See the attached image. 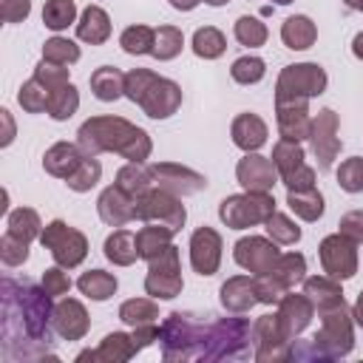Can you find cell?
Wrapping results in <instances>:
<instances>
[{"instance_id":"63","label":"cell","mask_w":363,"mask_h":363,"mask_svg":"<svg viewBox=\"0 0 363 363\" xmlns=\"http://www.w3.org/2000/svg\"><path fill=\"white\" fill-rule=\"evenodd\" d=\"M204 3H210V6H224V3H230V0H204Z\"/></svg>"},{"instance_id":"25","label":"cell","mask_w":363,"mask_h":363,"mask_svg":"<svg viewBox=\"0 0 363 363\" xmlns=\"http://www.w3.org/2000/svg\"><path fill=\"white\" fill-rule=\"evenodd\" d=\"M230 136L235 142V147H241L244 153H255L264 142H267V122L258 113H238L230 125Z\"/></svg>"},{"instance_id":"50","label":"cell","mask_w":363,"mask_h":363,"mask_svg":"<svg viewBox=\"0 0 363 363\" xmlns=\"http://www.w3.org/2000/svg\"><path fill=\"white\" fill-rule=\"evenodd\" d=\"M68 65H62V62H51V60H40L37 62V68H34V79L37 82H43L45 88H48V94L51 91H57V88H62V85H68Z\"/></svg>"},{"instance_id":"49","label":"cell","mask_w":363,"mask_h":363,"mask_svg":"<svg viewBox=\"0 0 363 363\" xmlns=\"http://www.w3.org/2000/svg\"><path fill=\"white\" fill-rule=\"evenodd\" d=\"M43 60L71 65V62L79 60V45L71 43L68 37H51V40H45V45H43Z\"/></svg>"},{"instance_id":"5","label":"cell","mask_w":363,"mask_h":363,"mask_svg":"<svg viewBox=\"0 0 363 363\" xmlns=\"http://www.w3.org/2000/svg\"><path fill=\"white\" fill-rule=\"evenodd\" d=\"M125 96L136 102L150 119H167L182 105V88L147 68H133L125 74Z\"/></svg>"},{"instance_id":"42","label":"cell","mask_w":363,"mask_h":363,"mask_svg":"<svg viewBox=\"0 0 363 363\" xmlns=\"http://www.w3.org/2000/svg\"><path fill=\"white\" fill-rule=\"evenodd\" d=\"M182 45H184L182 28H176V26H159L156 28V37H153V51L150 54L156 60H173V57H179Z\"/></svg>"},{"instance_id":"1","label":"cell","mask_w":363,"mask_h":363,"mask_svg":"<svg viewBox=\"0 0 363 363\" xmlns=\"http://www.w3.org/2000/svg\"><path fill=\"white\" fill-rule=\"evenodd\" d=\"M250 340H252V326L244 318L170 312L159 326L162 357L167 363L238 360L250 354Z\"/></svg>"},{"instance_id":"22","label":"cell","mask_w":363,"mask_h":363,"mask_svg":"<svg viewBox=\"0 0 363 363\" xmlns=\"http://www.w3.org/2000/svg\"><path fill=\"white\" fill-rule=\"evenodd\" d=\"M88 326H91V318H88L85 306L77 298H62L54 306V332L62 340H79V337H85Z\"/></svg>"},{"instance_id":"13","label":"cell","mask_w":363,"mask_h":363,"mask_svg":"<svg viewBox=\"0 0 363 363\" xmlns=\"http://www.w3.org/2000/svg\"><path fill=\"white\" fill-rule=\"evenodd\" d=\"M318 255H320L323 272L337 281H346L357 272V244L352 238H346L343 233L326 235L318 247Z\"/></svg>"},{"instance_id":"21","label":"cell","mask_w":363,"mask_h":363,"mask_svg":"<svg viewBox=\"0 0 363 363\" xmlns=\"http://www.w3.org/2000/svg\"><path fill=\"white\" fill-rule=\"evenodd\" d=\"M312 315H315V306L312 301L301 292H286L281 301H278V320H281V329L289 340H295L309 323H312Z\"/></svg>"},{"instance_id":"4","label":"cell","mask_w":363,"mask_h":363,"mask_svg":"<svg viewBox=\"0 0 363 363\" xmlns=\"http://www.w3.org/2000/svg\"><path fill=\"white\" fill-rule=\"evenodd\" d=\"M318 315H320V329L315 332L306 349L292 346V357H323V360L346 357L354 346V315L349 312L346 301Z\"/></svg>"},{"instance_id":"47","label":"cell","mask_w":363,"mask_h":363,"mask_svg":"<svg viewBox=\"0 0 363 363\" xmlns=\"http://www.w3.org/2000/svg\"><path fill=\"white\" fill-rule=\"evenodd\" d=\"M235 40H238L241 45L258 48V45H264V43H267V26H264L258 17L244 14V17H238V20H235Z\"/></svg>"},{"instance_id":"43","label":"cell","mask_w":363,"mask_h":363,"mask_svg":"<svg viewBox=\"0 0 363 363\" xmlns=\"http://www.w3.org/2000/svg\"><path fill=\"white\" fill-rule=\"evenodd\" d=\"M74 20H77V6H74V0H45V6H43V23H45V28L62 31V28H68Z\"/></svg>"},{"instance_id":"56","label":"cell","mask_w":363,"mask_h":363,"mask_svg":"<svg viewBox=\"0 0 363 363\" xmlns=\"http://www.w3.org/2000/svg\"><path fill=\"white\" fill-rule=\"evenodd\" d=\"M28 14H31V0H3L0 3L3 23H23Z\"/></svg>"},{"instance_id":"29","label":"cell","mask_w":363,"mask_h":363,"mask_svg":"<svg viewBox=\"0 0 363 363\" xmlns=\"http://www.w3.org/2000/svg\"><path fill=\"white\" fill-rule=\"evenodd\" d=\"M281 40L292 51H303V48H309L318 40V28H315V23L306 14H292L281 26Z\"/></svg>"},{"instance_id":"58","label":"cell","mask_w":363,"mask_h":363,"mask_svg":"<svg viewBox=\"0 0 363 363\" xmlns=\"http://www.w3.org/2000/svg\"><path fill=\"white\" fill-rule=\"evenodd\" d=\"M0 116H3V122H6V133H3L0 145L6 147V145H11V139H14V125H11V116H9V111H0Z\"/></svg>"},{"instance_id":"45","label":"cell","mask_w":363,"mask_h":363,"mask_svg":"<svg viewBox=\"0 0 363 363\" xmlns=\"http://www.w3.org/2000/svg\"><path fill=\"white\" fill-rule=\"evenodd\" d=\"M99 176H102V164L96 162V156H85V159L79 162V167L65 179V184H68L74 193H85V190H91V187L99 182Z\"/></svg>"},{"instance_id":"34","label":"cell","mask_w":363,"mask_h":363,"mask_svg":"<svg viewBox=\"0 0 363 363\" xmlns=\"http://www.w3.org/2000/svg\"><path fill=\"white\" fill-rule=\"evenodd\" d=\"M286 204L303 221H318L323 216V196H320L318 187H309V190H286Z\"/></svg>"},{"instance_id":"11","label":"cell","mask_w":363,"mask_h":363,"mask_svg":"<svg viewBox=\"0 0 363 363\" xmlns=\"http://www.w3.org/2000/svg\"><path fill=\"white\" fill-rule=\"evenodd\" d=\"M184 281H182V267H179V247H167L164 252H159L156 258L147 261V275H145V292L159 298V301H170L182 292Z\"/></svg>"},{"instance_id":"64","label":"cell","mask_w":363,"mask_h":363,"mask_svg":"<svg viewBox=\"0 0 363 363\" xmlns=\"http://www.w3.org/2000/svg\"><path fill=\"white\" fill-rule=\"evenodd\" d=\"M272 3H278V6H289L292 0H272Z\"/></svg>"},{"instance_id":"61","label":"cell","mask_w":363,"mask_h":363,"mask_svg":"<svg viewBox=\"0 0 363 363\" xmlns=\"http://www.w3.org/2000/svg\"><path fill=\"white\" fill-rule=\"evenodd\" d=\"M352 54H354L357 60H363V31L354 34V40H352Z\"/></svg>"},{"instance_id":"31","label":"cell","mask_w":363,"mask_h":363,"mask_svg":"<svg viewBox=\"0 0 363 363\" xmlns=\"http://www.w3.org/2000/svg\"><path fill=\"white\" fill-rule=\"evenodd\" d=\"M105 258L116 267H130L139 258V247H136V235L130 230H113L105 238Z\"/></svg>"},{"instance_id":"16","label":"cell","mask_w":363,"mask_h":363,"mask_svg":"<svg viewBox=\"0 0 363 363\" xmlns=\"http://www.w3.org/2000/svg\"><path fill=\"white\" fill-rule=\"evenodd\" d=\"M278 247L272 238H264V235H247V238H238L235 247H233V258L238 267H244L247 272H269L272 264L278 261Z\"/></svg>"},{"instance_id":"44","label":"cell","mask_w":363,"mask_h":363,"mask_svg":"<svg viewBox=\"0 0 363 363\" xmlns=\"http://www.w3.org/2000/svg\"><path fill=\"white\" fill-rule=\"evenodd\" d=\"M48 88L43 85V82H37L34 77L28 79V82H23L20 85V91H17V102H20V108L23 111H28V113H43V111H48Z\"/></svg>"},{"instance_id":"6","label":"cell","mask_w":363,"mask_h":363,"mask_svg":"<svg viewBox=\"0 0 363 363\" xmlns=\"http://www.w3.org/2000/svg\"><path fill=\"white\" fill-rule=\"evenodd\" d=\"M272 213H275V196L258 193V190H244L238 196H227L218 204V218L233 230L264 224Z\"/></svg>"},{"instance_id":"53","label":"cell","mask_w":363,"mask_h":363,"mask_svg":"<svg viewBox=\"0 0 363 363\" xmlns=\"http://www.w3.org/2000/svg\"><path fill=\"white\" fill-rule=\"evenodd\" d=\"M255 292H258V303H278L289 289L269 272H261V275H255Z\"/></svg>"},{"instance_id":"24","label":"cell","mask_w":363,"mask_h":363,"mask_svg":"<svg viewBox=\"0 0 363 363\" xmlns=\"http://www.w3.org/2000/svg\"><path fill=\"white\" fill-rule=\"evenodd\" d=\"M221 306L227 312H247L258 303V292H255V278H247V275H233L221 284Z\"/></svg>"},{"instance_id":"18","label":"cell","mask_w":363,"mask_h":363,"mask_svg":"<svg viewBox=\"0 0 363 363\" xmlns=\"http://www.w3.org/2000/svg\"><path fill=\"white\" fill-rule=\"evenodd\" d=\"M275 116H278L281 139H292V142L309 139V128H312L309 99H281L275 102Z\"/></svg>"},{"instance_id":"3","label":"cell","mask_w":363,"mask_h":363,"mask_svg":"<svg viewBox=\"0 0 363 363\" xmlns=\"http://www.w3.org/2000/svg\"><path fill=\"white\" fill-rule=\"evenodd\" d=\"M77 145L85 156L113 150L128 162H145L153 150L150 136L122 116H91L77 130Z\"/></svg>"},{"instance_id":"54","label":"cell","mask_w":363,"mask_h":363,"mask_svg":"<svg viewBox=\"0 0 363 363\" xmlns=\"http://www.w3.org/2000/svg\"><path fill=\"white\" fill-rule=\"evenodd\" d=\"M65 267H48L45 272H43V289L51 295V298H60V295H68V289H71V278H68V272H62Z\"/></svg>"},{"instance_id":"10","label":"cell","mask_w":363,"mask_h":363,"mask_svg":"<svg viewBox=\"0 0 363 363\" xmlns=\"http://www.w3.org/2000/svg\"><path fill=\"white\" fill-rule=\"evenodd\" d=\"M136 218L145 224H162V227H170L173 233H179L187 221V210L179 196H173L162 187H150L145 196H139Z\"/></svg>"},{"instance_id":"39","label":"cell","mask_w":363,"mask_h":363,"mask_svg":"<svg viewBox=\"0 0 363 363\" xmlns=\"http://www.w3.org/2000/svg\"><path fill=\"white\" fill-rule=\"evenodd\" d=\"M77 108H79V91L71 82L57 88V91H51V96H48V116L51 119L65 122V119H71L77 113Z\"/></svg>"},{"instance_id":"62","label":"cell","mask_w":363,"mask_h":363,"mask_svg":"<svg viewBox=\"0 0 363 363\" xmlns=\"http://www.w3.org/2000/svg\"><path fill=\"white\" fill-rule=\"evenodd\" d=\"M349 9H354V11H363V0H343Z\"/></svg>"},{"instance_id":"12","label":"cell","mask_w":363,"mask_h":363,"mask_svg":"<svg viewBox=\"0 0 363 363\" xmlns=\"http://www.w3.org/2000/svg\"><path fill=\"white\" fill-rule=\"evenodd\" d=\"M252 357L258 363H278V360H289L292 357V340L284 335L278 312L275 315H261L252 323Z\"/></svg>"},{"instance_id":"2","label":"cell","mask_w":363,"mask_h":363,"mask_svg":"<svg viewBox=\"0 0 363 363\" xmlns=\"http://www.w3.org/2000/svg\"><path fill=\"white\" fill-rule=\"evenodd\" d=\"M54 326L51 295L28 281L3 278V354L6 360H40L48 354Z\"/></svg>"},{"instance_id":"23","label":"cell","mask_w":363,"mask_h":363,"mask_svg":"<svg viewBox=\"0 0 363 363\" xmlns=\"http://www.w3.org/2000/svg\"><path fill=\"white\" fill-rule=\"evenodd\" d=\"M136 343L130 335L125 332H111L102 337L99 349H88V352H79L77 360H99V363H125L136 354Z\"/></svg>"},{"instance_id":"9","label":"cell","mask_w":363,"mask_h":363,"mask_svg":"<svg viewBox=\"0 0 363 363\" xmlns=\"http://www.w3.org/2000/svg\"><path fill=\"white\" fill-rule=\"evenodd\" d=\"M272 164L278 170V179L286 184V190H309L315 187V170L306 164V153L301 142L281 139L272 147Z\"/></svg>"},{"instance_id":"36","label":"cell","mask_w":363,"mask_h":363,"mask_svg":"<svg viewBox=\"0 0 363 363\" xmlns=\"http://www.w3.org/2000/svg\"><path fill=\"white\" fill-rule=\"evenodd\" d=\"M272 278H278L286 289H292L295 284H301L306 278V258L301 252H281L278 261L269 269Z\"/></svg>"},{"instance_id":"51","label":"cell","mask_w":363,"mask_h":363,"mask_svg":"<svg viewBox=\"0 0 363 363\" xmlns=\"http://www.w3.org/2000/svg\"><path fill=\"white\" fill-rule=\"evenodd\" d=\"M337 184L346 193H363V159L352 156L346 162H340L337 167Z\"/></svg>"},{"instance_id":"57","label":"cell","mask_w":363,"mask_h":363,"mask_svg":"<svg viewBox=\"0 0 363 363\" xmlns=\"http://www.w3.org/2000/svg\"><path fill=\"white\" fill-rule=\"evenodd\" d=\"M130 337H133L136 349H145V346H150L153 340H159V329H156V323H142V326H133Z\"/></svg>"},{"instance_id":"30","label":"cell","mask_w":363,"mask_h":363,"mask_svg":"<svg viewBox=\"0 0 363 363\" xmlns=\"http://www.w3.org/2000/svg\"><path fill=\"white\" fill-rule=\"evenodd\" d=\"M91 91L99 102H113L125 96V74L113 65H102L91 74Z\"/></svg>"},{"instance_id":"32","label":"cell","mask_w":363,"mask_h":363,"mask_svg":"<svg viewBox=\"0 0 363 363\" xmlns=\"http://www.w3.org/2000/svg\"><path fill=\"white\" fill-rule=\"evenodd\" d=\"M173 230L170 227H162V224H145L139 233H136V247H139V258L150 261L156 258L159 252H164L173 241Z\"/></svg>"},{"instance_id":"48","label":"cell","mask_w":363,"mask_h":363,"mask_svg":"<svg viewBox=\"0 0 363 363\" xmlns=\"http://www.w3.org/2000/svg\"><path fill=\"white\" fill-rule=\"evenodd\" d=\"M230 74H233V79H235L238 85H255V82L264 79L267 65H264L261 57H238V60L233 62Z\"/></svg>"},{"instance_id":"27","label":"cell","mask_w":363,"mask_h":363,"mask_svg":"<svg viewBox=\"0 0 363 363\" xmlns=\"http://www.w3.org/2000/svg\"><path fill=\"white\" fill-rule=\"evenodd\" d=\"M303 295L312 301V306H315L318 312L343 303V289H340L337 278H332V275H312V278H303Z\"/></svg>"},{"instance_id":"33","label":"cell","mask_w":363,"mask_h":363,"mask_svg":"<svg viewBox=\"0 0 363 363\" xmlns=\"http://www.w3.org/2000/svg\"><path fill=\"white\" fill-rule=\"evenodd\" d=\"M116 184H119L125 193H130L133 199L145 196V193L153 187L150 164H145V162H128L125 167H119V173H116Z\"/></svg>"},{"instance_id":"60","label":"cell","mask_w":363,"mask_h":363,"mask_svg":"<svg viewBox=\"0 0 363 363\" xmlns=\"http://www.w3.org/2000/svg\"><path fill=\"white\" fill-rule=\"evenodd\" d=\"M352 315H354V323H357V326H363V292L357 295V301H354V309H352Z\"/></svg>"},{"instance_id":"8","label":"cell","mask_w":363,"mask_h":363,"mask_svg":"<svg viewBox=\"0 0 363 363\" xmlns=\"http://www.w3.org/2000/svg\"><path fill=\"white\" fill-rule=\"evenodd\" d=\"M326 91V71L318 62L286 65L275 82V102L281 99H312Z\"/></svg>"},{"instance_id":"17","label":"cell","mask_w":363,"mask_h":363,"mask_svg":"<svg viewBox=\"0 0 363 363\" xmlns=\"http://www.w3.org/2000/svg\"><path fill=\"white\" fill-rule=\"evenodd\" d=\"M96 210L99 218L108 227H122L128 221H136V210H139V199H133L130 193H125L119 184H111L99 193L96 199Z\"/></svg>"},{"instance_id":"19","label":"cell","mask_w":363,"mask_h":363,"mask_svg":"<svg viewBox=\"0 0 363 363\" xmlns=\"http://www.w3.org/2000/svg\"><path fill=\"white\" fill-rule=\"evenodd\" d=\"M235 179L244 190H258V193H269L278 182V170L272 164V159L258 156V153H247L244 159H238L235 164Z\"/></svg>"},{"instance_id":"14","label":"cell","mask_w":363,"mask_h":363,"mask_svg":"<svg viewBox=\"0 0 363 363\" xmlns=\"http://www.w3.org/2000/svg\"><path fill=\"white\" fill-rule=\"evenodd\" d=\"M309 145L312 153L318 159L320 170H329L340 153V136H337V113L332 108L318 111V116H312V128H309Z\"/></svg>"},{"instance_id":"52","label":"cell","mask_w":363,"mask_h":363,"mask_svg":"<svg viewBox=\"0 0 363 363\" xmlns=\"http://www.w3.org/2000/svg\"><path fill=\"white\" fill-rule=\"evenodd\" d=\"M0 258H3L6 267H20V264H26V258H28V241H23V238L6 233V235L0 238Z\"/></svg>"},{"instance_id":"20","label":"cell","mask_w":363,"mask_h":363,"mask_svg":"<svg viewBox=\"0 0 363 363\" xmlns=\"http://www.w3.org/2000/svg\"><path fill=\"white\" fill-rule=\"evenodd\" d=\"M190 264L199 275H213L221 264V235L213 227H199L190 235Z\"/></svg>"},{"instance_id":"7","label":"cell","mask_w":363,"mask_h":363,"mask_svg":"<svg viewBox=\"0 0 363 363\" xmlns=\"http://www.w3.org/2000/svg\"><path fill=\"white\" fill-rule=\"evenodd\" d=\"M40 244H43V247L54 255V261H57L60 267H65V269L79 267V264L85 261V255H88V238H85L79 230H74V227H68L65 221H60V218H54L51 224L43 227Z\"/></svg>"},{"instance_id":"15","label":"cell","mask_w":363,"mask_h":363,"mask_svg":"<svg viewBox=\"0 0 363 363\" xmlns=\"http://www.w3.org/2000/svg\"><path fill=\"white\" fill-rule=\"evenodd\" d=\"M150 176H153V187H162L173 196H196L207 187V179L184 164H176V162H156L150 164Z\"/></svg>"},{"instance_id":"59","label":"cell","mask_w":363,"mask_h":363,"mask_svg":"<svg viewBox=\"0 0 363 363\" xmlns=\"http://www.w3.org/2000/svg\"><path fill=\"white\" fill-rule=\"evenodd\" d=\"M199 3H201V0H170V6L179 9V11H193Z\"/></svg>"},{"instance_id":"26","label":"cell","mask_w":363,"mask_h":363,"mask_svg":"<svg viewBox=\"0 0 363 363\" xmlns=\"http://www.w3.org/2000/svg\"><path fill=\"white\" fill-rule=\"evenodd\" d=\"M82 159H85V153H82V147H79V145L57 142V145H51V147L45 150V156H43V167H45V173H48V176L68 179V176L79 167V162H82Z\"/></svg>"},{"instance_id":"38","label":"cell","mask_w":363,"mask_h":363,"mask_svg":"<svg viewBox=\"0 0 363 363\" xmlns=\"http://www.w3.org/2000/svg\"><path fill=\"white\" fill-rule=\"evenodd\" d=\"M159 306L150 298H130L119 306V320L128 326H142V323H156Z\"/></svg>"},{"instance_id":"40","label":"cell","mask_w":363,"mask_h":363,"mask_svg":"<svg viewBox=\"0 0 363 363\" xmlns=\"http://www.w3.org/2000/svg\"><path fill=\"white\" fill-rule=\"evenodd\" d=\"M224 48H227V40L216 26H204L193 34V51L201 60H216L224 54Z\"/></svg>"},{"instance_id":"41","label":"cell","mask_w":363,"mask_h":363,"mask_svg":"<svg viewBox=\"0 0 363 363\" xmlns=\"http://www.w3.org/2000/svg\"><path fill=\"white\" fill-rule=\"evenodd\" d=\"M153 37H156V28L139 23V26H128V28L122 31L119 45H122V51L139 57V54H150V51H153Z\"/></svg>"},{"instance_id":"28","label":"cell","mask_w":363,"mask_h":363,"mask_svg":"<svg viewBox=\"0 0 363 363\" xmlns=\"http://www.w3.org/2000/svg\"><path fill=\"white\" fill-rule=\"evenodd\" d=\"M77 37H79L82 43L102 45V43L111 37V17H108V11L99 9V6H88V9L79 14Z\"/></svg>"},{"instance_id":"35","label":"cell","mask_w":363,"mask_h":363,"mask_svg":"<svg viewBox=\"0 0 363 363\" xmlns=\"http://www.w3.org/2000/svg\"><path fill=\"white\" fill-rule=\"evenodd\" d=\"M6 233H11V235H17V238H23V241L31 244L34 238H40V233H43V221H40L37 210H31V207H17V210L9 213Z\"/></svg>"},{"instance_id":"46","label":"cell","mask_w":363,"mask_h":363,"mask_svg":"<svg viewBox=\"0 0 363 363\" xmlns=\"http://www.w3.org/2000/svg\"><path fill=\"white\" fill-rule=\"evenodd\" d=\"M267 233H269V238L275 241V244H295V241H301V227L289 218V216H284V213H272L267 221Z\"/></svg>"},{"instance_id":"55","label":"cell","mask_w":363,"mask_h":363,"mask_svg":"<svg viewBox=\"0 0 363 363\" xmlns=\"http://www.w3.org/2000/svg\"><path fill=\"white\" fill-rule=\"evenodd\" d=\"M337 233H343L346 238H352L354 244H363V210H352V213H343L340 221H337Z\"/></svg>"},{"instance_id":"37","label":"cell","mask_w":363,"mask_h":363,"mask_svg":"<svg viewBox=\"0 0 363 363\" xmlns=\"http://www.w3.org/2000/svg\"><path fill=\"white\" fill-rule=\"evenodd\" d=\"M77 286H79V292L88 295L91 301H108V298L116 292V278H113L111 272H105V269H88V272L79 275Z\"/></svg>"}]
</instances>
